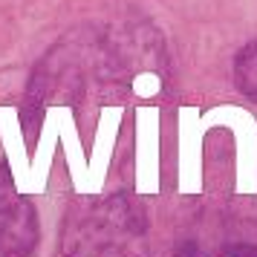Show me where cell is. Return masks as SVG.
I'll return each instance as SVG.
<instances>
[{
	"mask_svg": "<svg viewBox=\"0 0 257 257\" xmlns=\"http://www.w3.org/2000/svg\"><path fill=\"white\" fill-rule=\"evenodd\" d=\"M104 58L110 75L124 81L136 95L151 98L162 90L168 58H165V44L156 35V29L145 24H124L113 29Z\"/></svg>",
	"mask_w": 257,
	"mask_h": 257,
	"instance_id": "cell-1",
	"label": "cell"
},
{
	"mask_svg": "<svg viewBox=\"0 0 257 257\" xmlns=\"http://www.w3.org/2000/svg\"><path fill=\"white\" fill-rule=\"evenodd\" d=\"M176 191L179 194H199L202 191V142L208 130H217L214 110L199 107H179L176 113Z\"/></svg>",
	"mask_w": 257,
	"mask_h": 257,
	"instance_id": "cell-2",
	"label": "cell"
},
{
	"mask_svg": "<svg viewBox=\"0 0 257 257\" xmlns=\"http://www.w3.org/2000/svg\"><path fill=\"white\" fill-rule=\"evenodd\" d=\"M217 118V130H228L234 136V191L257 194V118L237 104L211 107Z\"/></svg>",
	"mask_w": 257,
	"mask_h": 257,
	"instance_id": "cell-3",
	"label": "cell"
},
{
	"mask_svg": "<svg viewBox=\"0 0 257 257\" xmlns=\"http://www.w3.org/2000/svg\"><path fill=\"white\" fill-rule=\"evenodd\" d=\"M67 104H52L44 110V121H41V133H38V145L35 153L29 156V165H26L21 176H15L12 185L21 197H35V194H44L49 185V171H52V162H55V151L61 145V121L67 116Z\"/></svg>",
	"mask_w": 257,
	"mask_h": 257,
	"instance_id": "cell-4",
	"label": "cell"
},
{
	"mask_svg": "<svg viewBox=\"0 0 257 257\" xmlns=\"http://www.w3.org/2000/svg\"><path fill=\"white\" fill-rule=\"evenodd\" d=\"M136 191L159 194V107H136Z\"/></svg>",
	"mask_w": 257,
	"mask_h": 257,
	"instance_id": "cell-5",
	"label": "cell"
},
{
	"mask_svg": "<svg viewBox=\"0 0 257 257\" xmlns=\"http://www.w3.org/2000/svg\"><path fill=\"white\" fill-rule=\"evenodd\" d=\"M61 145H64V159H67V171H70V179H72V191L81 194V197L101 194L104 191V182H107V174H101L90 162V156L84 153L72 107L67 110V116L61 121Z\"/></svg>",
	"mask_w": 257,
	"mask_h": 257,
	"instance_id": "cell-6",
	"label": "cell"
},
{
	"mask_svg": "<svg viewBox=\"0 0 257 257\" xmlns=\"http://www.w3.org/2000/svg\"><path fill=\"white\" fill-rule=\"evenodd\" d=\"M234 84L245 95L257 98V38L248 41L234 58Z\"/></svg>",
	"mask_w": 257,
	"mask_h": 257,
	"instance_id": "cell-7",
	"label": "cell"
}]
</instances>
